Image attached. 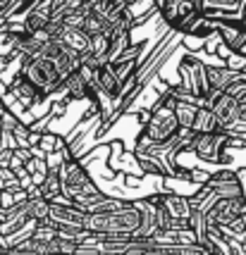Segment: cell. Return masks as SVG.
Returning <instances> with one entry per match:
<instances>
[{"label":"cell","mask_w":246,"mask_h":255,"mask_svg":"<svg viewBox=\"0 0 246 255\" xmlns=\"http://www.w3.org/2000/svg\"><path fill=\"white\" fill-rule=\"evenodd\" d=\"M57 179H60V193L74 200L77 208H84L86 203L103 196V191L91 179L84 162L77 160V155H67L62 160V165L57 167Z\"/></svg>","instance_id":"obj_1"},{"label":"cell","mask_w":246,"mask_h":255,"mask_svg":"<svg viewBox=\"0 0 246 255\" xmlns=\"http://www.w3.org/2000/svg\"><path fill=\"white\" fill-rule=\"evenodd\" d=\"M139 220H141V212L134 208L132 200H127L122 208L86 215L84 227L98 236H132L139 227Z\"/></svg>","instance_id":"obj_2"},{"label":"cell","mask_w":246,"mask_h":255,"mask_svg":"<svg viewBox=\"0 0 246 255\" xmlns=\"http://www.w3.org/2000/svg\"><path fill=\"white\" fill-rule=\"evenodd\" d=\"M177 129L179 124H177V117H175V110H172V98L165 91H160L156 103L148 108V120L144 122L141 133L151 143H160V141L170 138Z\"/></svg>","instance_id":"obj_3"},{"label":"cell","mask_w":246,"mask_h":255,"mask_svg":"<svg viewBox=\"0 0 246 255\" xmlns=\"http://www.w3.org/2000/svg\"><path fill=\"white\" fill-rule=\"evenodd\" d=\"M184 153H191V155H196V160L211 162V165L235 167L232 165L235 157L230 155V148H227V133L223 129L211 133H196L189 150H184Z\"/></svg>","instance_id":"obj_4"},{"label":"cell","mask_w":246,"mask_h":255,"mask_svg":"<svg viewBox=\"0 0 246 255\" xmlns=\"http://www.w3.org/2000/svg\"><path fill=\"white\" fill-rule=\"evenodd\" d=\"M17 69L34 84L36 89L43 93L45 100L50 98V93H55V91L60 89V84H62V79H60V74L55 72L53 62L45 60V57L19 55V65H17Z\"/></svg>","instance_id":"obj_5"},{"label":"cell","mask_w":246,"mask_h":255,"mask_svg":"<svg viewBox=\"0 0 246 255\" xmlns=\"http://www.w3.org/2000/svg\"><path fill=\"white\" fill-rule=\"evenodd\" d=\"M177 72H179V79H182L179 84H182L187 91L201 96V98L208 96L211 89H208V79H206V62H203L199 55L187 53V55L179 60Z\"/></svg>","instance_id":"obj_6"},{"label":"cell","mask_w":246,"mask_h":255,"mask_svg":"<svg viewBox=\"0 0 246 255\" xmlns=\"http://www.w3.org/2000/svg\"><path fill=\"white\" fill-rule=\"evenodd\" d=\"M5 84H7L10 96L19 103V108H22V110H31V108H38L41 103H45L43 93L36 89L34 84L24 77L19 69H14L10 77H7V81H5Z\"/></svg>","instance_id":"obj_7"},{"label":"cell","mask_w":246,"mask_h":255,"mask_svg":"<svg viewBox=\"0 0 246 255\" xmlns=\"http://www.w3.org/2000/svg\"><path fill=\"white\" fill-rule=\"evenodd\" d=\"M246 210V196H227V198L215 200L211 205V210L206 212V224H215V227H225L227 222H232L237 215H242Z\"/></svg>","instance_id":"obj_8"},{"label":"cell","mask_w":246,"mask_h":255,"mask_svg":"<svg viewBox=\"0 0 246 255\" xmlns=\"http://www.w3.org/2000/svg\"><path fill=\"white\" fill-rule=\"evenodd\" d=\"M206 108H211L213 115L220 120V124H227L237 115L239 103H237L235 96L227 93V91H211V93L206 96Z\"/></svg>","instance_id":"obj_9"},{"label":"cell","mask_w":246,"mask_h":255,"mask_svg":"<svg viewBox=\"0 0 246 255\" xmlns=\"http://www.w3.org/2000/svg\"><path fill=\"white\" fill-rule=\"evenodd\" d=\"M206 79H208V89L211 91H225L230 84H235L239 79H246V69L239 72V69H230L227 65H206Z\"/></svg>","instance_id":"obj_10"},{"label":"cell","mask_w":246,"mask_h":255,"mask_svg":"<svg viewBox=\"0 0 246 255\" xmlns=\"http://www.w3.org/2000/svg\"><path fill=\"white\" fill-rule=\"evenodd\" d=\"M55 38H60L65 45L74 48L77 53H84L89 50V36L81 31V26H69V24H60V29L53 33Z\"/></svg>","instance_id":"obj_11"},{"label":"cell","mask_w":246,"mask_h":255,"mask_svg":"<svg viewBox=\"0 0 246 255\" xmlns=\"http://www.w3.org/2000/svg\"><path fill=\"white\" fill-rule=\"evenodd\" d=\"M191 129L196 133H211V131H220L223 129V124H220V120L213 115L211 108H199L196 110V115H194V122H191Z\"/></svg>","instance_id":"obj_12"},{"label":"cell","mask_w":246,"mask_h":255,"mask_svg":"<svg viewBox=\"0 0 246 255\" xmlns=\"http://www.w3.org/2000/svg\"><path fill=\"white\" fill-rule=\"evenodd\" d=\"M67 145V141L60 136V133H53V131H41V138H38V143H36V148L41 150V153H55V150H60V148H65Z\"/></svg>","instance_id":"obj_13"},{"label":"cell","mask_w":246,"mask_h":255,"mask_svg":"<svg viewBox=\"0 0 246 255\" xmlns=\"http://www.w3.org/2000/svg\"><path fill=\"white\" fill-rule=\"evenodd\" d=\"M172 110H175V117H177L179 127H191L194 122V115H196V105L191 103H184V100H172Z\"/></svg>","instance_id":"obj_14"},{"label":"cell","mask_w":246,"mask_h":255,"mask_svg":"<svg viewBox=\"0 0 246 255\" xmlns=\"http://www.w3.org/2000/svg\"><path fill=\"white\" fill-rule=\"evenodd\" d=\"M36 191H38V196H43V198H53V196H57L60 193V179H57V172H48L45 174V179L36 186Z\"/></svg>","instance_id":"obj_15"},{"label":"cell","mask_w":246,"mask_h":255,"mask_svg":"<svg viewBox=\"0 0 246 255\" xmlns=\"http://www.w3.org/2000/svg\"><path fill=\"white\" fill-rule=\"evenodd\" d=\"M0 189L2 191H19L22 189L19 177L14 174L12 167H0Z\"/></svg>","instance_id":"obj_16"},{"label":"cell","mask_w":246,"mask_h":255,"mask_svg":"<svg viewBox=\"0 0 246 255\" xmlns=\"http://www.w3.org/2000/svg\"><path fill=\"white\" fill-rule=\"evenodd\" d=\"M223 65H227L230 69H246V55H242V53H227V57L223 60Z\"/></svg>","instance_id":"obj_17"},{"label":"cell","mask_w":246,"mask_h":255,"mask_svg":"<svg viewBox=\"0 0 246 255\" xmlns=\"http://www.w3.org/2000/svg\"><path fill=\"white\" fill-rule=\"evenodd\" d=\"M239 24H242V29L246 31V2L242 5V12H239Z\"/></svg>","instance_id":"obj_18"},{"label":"cell","mask_w":246,"mask_h":255,"mask_svg":"<svg viewBox=\"0 0 246 255\" xmlns=\"http://www.w3.org/2000/svg\"><path fill=\"white\" fill-rule=\"evenodd\" d=\"M239 255H246V234L242 236V241H239Z\"/></svg>","instance_id":"obj_19"},{"label":"cell","mask_w":246,"mask_h":255,"mask_svg":"<svg viewBox=\"0 0 246 255\" xmlns=\"http://www.w3.org/2000/svg\"><path fill=\"white\" fill-rule=\"evenodd\" d=\"M0 253H7V251H5V248H2V244H0Z\"/></svg>","instance_id":"obj_20"}]
</instances>
